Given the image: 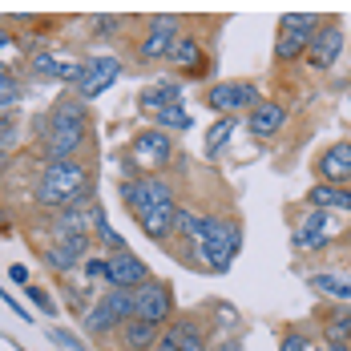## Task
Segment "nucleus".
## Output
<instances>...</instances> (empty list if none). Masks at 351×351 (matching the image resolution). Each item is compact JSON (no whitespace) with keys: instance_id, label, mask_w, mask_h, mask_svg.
<instances>
[{"instance_id":"obj_3","label":"nucleus","mask_w":351,"mask_h":351,"mask_svg":"<svg viewBox=\"0 0 351 351\" xmlns=\"http://www.w3.org/2000/svg\"><path fill=\"white\" fill-rule=\"evenodd\" d=\"M170 158H174V141H170V134L145 130V134H138V138L125 145L121 166L130 170V178H149V174H162V170L170 166Z\"/></svg>"},{"instance_id":"obj_37","label":"nucleus","mask_w":351,"mask_h":351,"mask_svg":"<svg viewBox=\"0 0 351 351\" xmlns=\"http://www.w3.org/2000/svg\"><path fill=\"white\" fill-rule=\"evenodd\" d=\"M319 351H351L348 343H319Z\"/></svg>"},{"instance_id":"obj_17","label":"nucleus","mask_w":351,"mask_h":351,"mask_svg":"<svg viewBox=\"0 0 351 351\" xmlns=\"http://www.w3.org/2000/svg\"><path fill=\"white\" fill-rule=\"evenodd\" d=\"M174 214H178V202H162V206L145 210V214L138 218L141 234H145V239H154V243H166V239H174Z\"/></svg>"},{"instance_id":"obj_22","label":"nucleus","mask_w":351,"mask_h":351,"mask_svg":"<svg viewBox=\"0 0 351 351\" xmlns=\"http://www.w3.org/2000/svg\"><path fill=\"white\" fill-rule=\"evenodd\" d=\"M154 130H162V134H190L194 130V113L186 109V101L182 106H170L154 117Z\"/></svg>"},{"instance_id":"obj_19","label":"nucleus","mask_w":351,"mask_h":351,"mask_svg":"<svg viewBox=\"0 0 351 351\" xmlns=\"http://www.w3.org/2000/svg\"><path fill=\"white\" fill-rule=\"evenodd\" d=\"M81 327H85V335H113V331H121V319L106 299H97L93 307L81 311Z\"/></svg>"},{"instance_id":"obj_39","label":"nucleus","mask_w":351,"mask_h":351,"mask_svg":"<svg viewBox=\"0 0 351 351\" xmlns=\"http://www.w3.org/2000/svg\"><path fill=\"white\" fill-rule=\"evenodd\" d=\"M190 351H206V343H198V348H190Z\"/></svg>"},{"instance_id":"obj_30","label":"nucleus","mask_w":351,"mask_h":351,"mask_svg":"<svg viewBox=\"0 0 351 351\" xmlns=\"http://www.w3.org/2000/svg\"><path fill=\"white\" fill-rule=\"evenodd\" d=\"M25 295L33 299V303L40 307V311H45V315H53V311H57V303L49 299V291H45V287H36V282H29V287H25Z\"/></svg>"},{"instance_id":"obj_28","label":"nucleus","mask_w":351,"mask_h":351,"mask_svg":"<svg viewBox=\"0 0 351 351\" xmlns=\"http://www.w3.org/2000/svg\"><path fill=\"white\" fill-rule=\"evenodd\" d=\"M106 275H109V254H89L81 263V279L85 282H106Z\"/></svg>"},{"instance_id":"obj_40","label":"nucleus","mask_w":351,"mask_h":351,"mask_svg":"<svg viewBox=\"0 0 351 351\" xmlns=\"http://www.w3.org/2000/svg\"><path fill=\"white\" fill-rule=\"evenodd\" d=\"M348 348H351V339H348Z\"/></svg>"},{"instance_id":"obj_38","label":"nucleus","mask_w":351,"mask_h":351,"mask_svg":"<svg viewBox=\"0 0 351 351\" xmlns=\"http://www.w3.org/2000/svg\"><path fill=\"white\" fill-rule=\"evenodd\" d=\"M154 351H178V348H174V343H170V339H166V335H162V343H158V348H154Z\"/></svg>"},{"instance_id":"obj_34","label":"nucleus","mask_w":351,"mask_h":351,"mask_svg":"<svg viewBox=\"0 0 351 351\" xmlns=\"http://www.w3.org/2000/svg\"><path fill=\"white\" fill-rule=\"evenodd\" d=\"M282 351H307V339H303L299 331H291V335L282 339Z\"/></svg>"},{"instance_id":"obj_1","label":"nucleus","mask_w":351,"mask_h":351,"mask_svg":"<svg viewBox=\"0 0 351 351\" xmlns=\"http://www.w3.org/2000/svg\"><path fill=\"white\" fill-rule=\"evenodd\" d=\"M239 250H243V222L222 218V214H206V226H202V239H198V258L206 263V271L226 275Z\"/></svg>"},{"instance_id":"obj_9","label":"nucleus","mask_w":351,"mask_h":351,"mask_svg":"<svg viewBox=\"0 0 351 351\" xmlns=\"http://www.w3.org/2000/svg\"><path fill=\"white\" fill-rule=\"evenodd\" d=\"M343 45H348V36H343V25L331 16V21H323L319 25V33L311 36V49H307V61H311V69L327 73L335 69V61L343 57Z\"/></svg>"},{"instance_id":"obj_23","label":"nucleus","mask_w":351,"mask_h":351,"mask_svg":"<svg viewBox=\"0 0 351 351\" xmlns=\"http://www.w3.org/2000/svg\"><path fill=\"white\" fill-rule=\"evenodd\" d=\"M202 226H206V214H194L190 206H178V214H174V234L178 239H194V246H198Z\"/></svg>"},{"instance_id":"obj_31","label":"nucleus","mask_w":351,"mask_h":351,"mask_svg":"<svg viewBox=\"0 0 351 351\" xmlns=\"http://www.w3.org/2000/svg\"><path fill=\"white\" fill-rule=\"evenodd\" d=\"M49 335H53V343H57V348H65V351H85V348H81V339H77L73 331H65V327H53Z\"/></svg>"},{"instance_id":"obj_7","label":"nucleus","mask_w":351,"mask_h":351,"mask_svg":"<svg viewBox=\"0 0 351 351\" xmlns=\"http://www.w3.org/2000/svg\"><path fill=\"white\" fill-rule=\"evenodd\" d=\"M121 202H125V210L134 214V218H141L145 210H154V206H162V202H174V186L162 174L125 178V182H121Z\"/></svg>"},{"instance_id":"obj_10","label":"nucleus","mask_w":351,"mask_h":351,"mask_svg":"<svg viewBox=\"0 0 351 351\" xmlns=\"http://www.w3.org/2000/svg\"><path fill=\"white\" fill-rule=\"evenodd\" d=\"M178 12H162V16H154L149 21V29L141 36L138 45V57L141 61H166L170 57V49L178 45Z\"/></svg>"},{"instance_id":"obj_29","label":"nucleus","mask_w":351,"mask_h":351,"mask_svg":"<svg viewBox=\"0 0 351 351\" xmlns=\"http://www.w3.org/2000/svg\"><path fill=\"white\" fill-rule=\"evenodd\" d=\"M21 101V81L12 77V73L0 65V109H8V106H16Z\"/></svg>"},{"instance_id":"obj_35","label":"nucleus","mask_w":351,"mask_h":351,"mask_svg":"<svg viewBox=\"0 0 351 351\" xmlns=\"http://www.w3.org/2000/svg\"><path fill=\"white\" fill-rule=\"evenodd\" d=\"M214 351H246V343H243V335H226Z\"/></svg>"},{"instance_id":"obj_5","label":"nucleus","mask_w":351,"mask_h":351,"mask_svg":"<svg viewBox=\"0 0 351 351\" xmlns=\"http://www.w3.org/2000/svg\"><path fill=\"white\" fill-rule=\"evenodd\" d=\"M89 138V121H57V117H49V125H45V145H40V154H45V166L49 162H73L77 154H81V145Z\"/></svg>"},{"instance_id":"obj_24","label":"nucleus","mask_w":351,"mask_h":351,"mask_svg":"<svg viewBox=\"0 0 351 351\" xmlns=\"http://www.w3.org/2000/svg\"><path fill=\"white\" fill-rule=\"evenodd\" d=\"M230 134H234V117H218V121L210 125V134H206V158H210V162L226 149Z\"/></svg>"},{"instance_id":"obj_26","label":"nucleus","mask_w":351,"mask_h":351,"mask_svg":"<svg viewBox=\"0 0 351 351\" xmlns=\"http://www.w3.org/2000/svg\"><path fill=\"white\" fill-rule=\"evenodd\" d=\"M311 287H319V291H327V295H335V299H343V303L351 299V279H343V275H335V271H323V275H311Z\"/></svg>"},{"instance_id":"obj_6","label":"nucleus","mask_w":351,"mask_h":351,"mask_svg":"<svg viewBox=\"0 0 351 351\" xmlns=\"http://www.w3.org/2000/svg\"><path fill=\"white\" fill-rule=\"evenodd\" d=\"M206 109H214L218 117H239L258 106V85L254 81H218L202 93Z\"/></svg>"},{"instance_id":"obj_18","label":"nucleus","mask_w":351,"mask_h":351,"mask_svg":"<svg viewBox=\"0 0 351 351\" xmlns=\"http://www.w3.org/2000/svg\"><path fill=\"white\" fill-rule=\"evenodd\" d=\"M162 327L158 323H145V319H130L125 327H121V343H125V351H154L158 343H162Z\"/></svg>"},{"instance_id":"obj_14","label":"nucleus","mask_w":351,"mask_h":351,"mask_svg":"<svg viewBox=\"0 0 351 351\" xmlns=\"http://www.w3.org/2000/svg\"><path fill=\"white\" fill-rule=\"evenodd\" d=\"M291 246L299 250V254H307V250H323L327 246V210H311L303 214V222L295 226V239H291Z\"/></svg>"},{"instance_id":"obj_12","label":"nucleus","mask_w":351,"mask_h":351,"mask_svg":"<svg viewBox=\"0 0 351 351\" xmlns=\"http://www.w3.org/2000/svg\"><path fill=\"white\" fill-rule=\"evenodd\" d=\"M125 73V65L117 61V57H93V61H85V77H81V85H77V93H81V101H93V97H101L109 85L117 81Z\"/></svg>"},{"instance_id":"obj_27","label":"nucleus","mask_w":351,"mask_h":351,"mask_svg":"<svg viewBox=\"0 0 351 351\" xmlns=\"http://www.w3.org/2000/svg\"><path fill=\"white\" fill-rule=\"evenodd\" d=\"M351 339V307H335L327 319V343H348Z\"/></svg>"},{"instance_id":"obj_8","label":"nucleus","mask_w":351,"mask_h":351,"mask_svg":"<svg viewBox=\"0 0 351 351\" xmlns=\"http://www.w3.org/2000/svg\"><path fill=\"white\" fill-rule=\"evenodd\" d=\"M134 299H138V319H145V323L166 327L174 319V291H170V282H162V279L141 282L134 291Z\"/></svg>"},{"instance_id":"obj_16","label":"nucleus","mask_w":351,"mask_h":351,"mask_svg":"<svg viewBox=\"0 0 351 351\" xmlns=\"http://www.w3.org/2000/svg\"><path fill=\"white\" fill-rule=\"evenodd\" d=\"M282 121H287V109L279 101H258V106L246 113V130L254 134V138H271V134H279Z\"/></svg>"},{"instance_id":"obj_4","label":"nucleus","mask_w":351,"mask_h":351,"mask_svg":"<svg viewBox=\"0 0 351 351\" xmlns=\"http://www.w3.org/2000/svg\"><path fill=\"white\" fill-rule=\"evenodd\" d=\"M319 12H282L279 36H275V61H299L311 49V36L319 33Z\"/></svg>"},{"instance_id":"obj_25","label":"nucleus","mask_w":351,"mask_h":351,"mask_svg":"<svg viewBox=\"0 0 351 351\" xmlns=\"http://www.w3.org/2000/svg\"><path fill=\"white\" fill-rule=\"evenodd\" d=\"M166 339H170L178 351H190V348H198V343H202V335H198V327H194L190 319H178L174 327L166 331Z\"/></svg>"},{"instance_id":"obj_15","label":"nucleus","mask_w":351,"mask_h":351,"mask_svg":"<svg viewBox=\"0 0 351 351\" xmlns=\"http://www.w3.org/2000/svg\"><path fill=\"white\" fill-rule=\"evenodd\" d=\"M170 106H182V85L178 81H154V85H145L138 93V109L149 113V117H158L162 109H170Z\"/></svg>"},{"instance_id":"obj_36","label":"nucleus","mask_w":351,"mask_h":351,"mask_svg":"<svg viewBox=\"0 0 351 351\" xmlns=\"http://www.w3.org/2000/svg\"><path fill=\"white\" fill-rule=\"evenodd\" d=\"M8 45H16V40H12V33H8V29H0V53H4Z\"/></svg>"},{"instance_id":"obj_2","label":"nucleus","mask_w":351,"mask_h":351,"mask_svg":"<svg viewBox=\"0 0 351 351\" xmlns=\"http://www.w3.org/2000/svg\"><path fill=\"white\" fill-rule=\"evenodd\" d=\"M85 162H49L45 170H40V182H36V202L40 206H69L73 198L85 190Z\"/></svg>"},{"instance_id":"obj_11","label":"nucleus","mask_w":351,"mask_h":351,"mask_svg":"<svg viewBox=\"0 0 351 351\" xmlns=\"http://www.w3.org/2000/svg\"><path fill=\"white\" fill-rule=\"evenodd\" d=\"M149 267L141 263L138 254L125 246V250H117V254H109V275H106V287L113 291H138L141 282H149Z\"/></svg>"},{"instance_id":"obj_21","label":"nucleus","mask_w":351,"mask_h":351,"mask_svg":"<svg viewBox=\"0 0 351 351\" xmlns=\"http://www.w3.org/2000/svg\"><path fill=\"white\" fill-rule=\"evenodd\" d=\"M178 73H198L202 69V45L194 40V36H178V45L170 49V57H166Z\"/></svg>"},{"instance_id":"obj_20","label":"nucleus","mask_w":351,"mask_h":351,"mask_svg":"<svg viewBox=\"0 0 351 351\" xmlns=\"http://www.w3.org/2000/svg\"><path fill=\"white\" fill-rule=\"evenodd\" d=\"M307 202L315 210H351V186H327V182H315Z\"/></svg>"},{"instance_id":"obj_32","label":"nucleus","mask_w":351,"mask_h":351,"mask_svg":"<svg viewBox=\"0 0 351 351\" xmlns=\"http://www.w3.org/2000/svg\"><path fill=\"white\" fill-rule=\"evenodd\" d=\"M0 303H8V307H12V315H21V319H29V323H33V315H29V307H25V303H16V299H12V295L4 291V287H0Z\"/></svg>"},{"instance_id":"obj_33","label":"nucleus","mask_w":351,"mask_h":351,"mask_svg":"<svg viewBox=\"0 0 351 351\" xmlns=\"http://www.w3.org/2000/svg\"><path fill=\"white\" fill-rule=\"evenodd\" d=\"M8 279L16 282V287H29V267H25V263H12V267H8Z\"/></svg>"},{"instance_id":"obj_13","label":"nucleus","mask_w":351,"mask_h":351,"mask_svg":"<svg viewBox=\"0 0 351 351\" xmlns=\"http://www.w3.org/2000/svg\"><path fill=\"white\" fill-rule=\"evenodd\" d=\"M319 178L327 186H348L351 182V141H335L319 154Z\"/></svg>"}]
</instances>
